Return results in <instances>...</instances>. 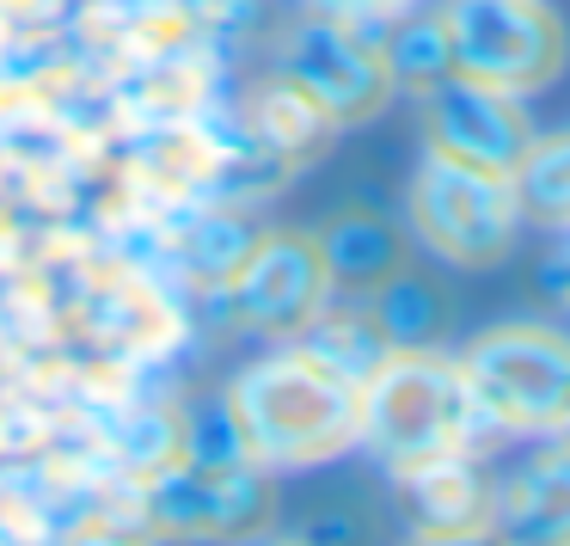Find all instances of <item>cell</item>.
Instances as JSON below:
<instances>
[{
    "instance_id": "cell-17",
    "label": "cell",
    "mask_w": 570,
    "mask_h": 546,
    "mask_svg": "<svg viewBox=\"0 0 570 546\" xmlns=\"http://www.w3.org/2000/svg\"><path fill=\"white\" fill-rule=\"evenodd\" d=\"M252 246H258V240H252L246 227H234V222H209L197 240H190V264H197V271L209 276V283H234Z\"/></svg>"
},
{
    "instance_id": "cell-1",
    "label": "cell",
    "mask_w": 570,
    "mask_h": 546,
    "mask_svg": "<svg viewBox=\"0 0 570 546\" xmlns=\"http://www.w3.org/2000/svg\"><path fill=\"white\" fill-rule=\"evenodd\" d=\"M227 423L252 467H313L362 436V381L313 350H276L227 387Z\"/></svg>"
},
{
    "instance_id": "cell-10",
    "label": "cell",
    "mask_w": 570,
    "mask_h": 546,
    "mask_svg": "<svg viewBox=\"0 0 570 546\" xmlns=\"http://www.w3.org/2000/svg\"><path fill=\"white\" fill-rule=\"evenodd\" d=\"M399 497H405L417 534H491V516H497V485H484V472L466 455L405 467L399 472Z\"/></svg>"
},
{
    "instance_id": "cell-7",
    "label": "cell",
    "mask_w": 570,
    "mask_h": 546,
    "mask_svg": "<svg viewBox=\"0 0 570 546\" xmlns=\"http://www.w3.org/2000/svg\"><path fill=\"white\" fill-rule=\"evenodd\" d=\"M283 87H295L307 105H320L332 124H362L393 99L399 75L386 62V43L362 38L344 19H313L288 43Z\"/></svg>"
},
{
    "instance_id": "cell-14",
    "label": "cell",
    "mask_w": 570,
    "mask_h": 546,
    "mask_svg": "<svg viewBox=\"0 0 570 546\" xmlns=\"http://www.w3.org/2000/svg\"><path fill=\"white\" fill-rule=\"evenodd\" d=\"M368 320L381 325V338H386L393 350H423V344H430V338L448 325V308H442V295H435L423 276L393 271L381 289H374Z\"/></svg>"
},
{
    "instance_id": "cell-20",
    "label": "cell",
    "mask_w": 570,
    "mask_h": 546,
    "mask_svg": "<svg viewBox=\"0 0 570 546\" xmlns=\"http://www.w3.org/2000/svg\"><path fill=\"white\" fill-rule=\"evenodd\" d=\"M564 234H570V227H564ZM552 276H558V295L570 301V240H564V252H558V271Z\"/></svg>"
},
{
    "instance_id": "cell-3",
    "label": "cell",
    "mask_w": 570,
    "mask_h": 546,
    "mask_svg": "<svg viewBox=\"0 0 570 546\" xmlns=\"http://www.w3.org/2000/svg\"><path fill=\"white\" fill-rule=\"evenodd\" d=\"M460 381L479 423L528 436L558 430L570 411V338H558L552 325H491L460 357Z\"/></svg>"
},
{
    "instance_id": "cell-15",
    "label": "cell",
    "mask_w": 570,
    "mask_h": 546,
    "mask_svg": "<svg viewBox=\"0 0 570 546\" xmlns=\"http://www.w3.org/2000/svg\"><path fill=\"white\" fill-rule=\"evenodd\" d=\"M509 185H515L521 215H533L546 227H570V136H552V142L533 136V148L521 154Z\"/></svg>"
},
{
    "instance_id": "cell-9",
    "label": "cell",
    "mask_w": 570,
    "mask_h": 546,
    "mask_svg": "<svg viewBox=\"0 0 570 546\" xmlns=\"http://www.w3.org/2000/svg\"><path fill=\"white\" fill-rule=\"evenodd\" d=\"M239 320L271 338H301V325L332 301V276L313 246V234H264L246 252L239 276L227 283Z\"/></svg>"
},
{
    "instance_id": "cell-21",
    "label": "cell",
    "mask_w": 570,
    "mask_h": 546,
    "mask_svg": "<svg viewBox=\"0 0 570 546\" xmlns=\"http://www.w3.org/2000/svg\"><path fill=\"white\" fill-rule=\"evenodd\" d=\"M252 546H307V540H288V534H252Z\"/></svg>"
},
{
    "instance_id": "cell-8",
    "label": "cell",
    "mask_w": 570,
    "mask_h": 546,
    "mask_svg": "<svg viewBox=\"0 0 570 546\" xmlns=\"http://www.w3.org/2000/svg\"><path fill=\"white\" fill-rule=\"evenodd\" d=\"M423 129H430V154L479 173L509 178L521 166V154L533 148V124L509 92H491L479 80L442 75L423 87Z\"/></svg>"
},
{
    "instance_id": "cell-13",
    "label": "cell",
    "mask_w": 570,
    "mask_h": 546,
    "mask_svg": "<svg viewBox=\"0 0 570 546\" xmlns=\"http://www.w3.org/2000/svg\"><path fill=\"white\" fill-rule=\"evenodd\" d=\"M301 350H313V357L332 362L337 374H350V381H368L393 344L381 338V325H374L368 313H356V308H337V313L320 308L307 325H301Z\"/></svg>"
},
{
    "instance_id": "cell-11",
    "label": "cell",
    "mask_w": 570,
    "mask_h": 546,
    "mask_svg": "<svg viewBox=\"0 0 570 546\" xmlns=\"http://www.w3.org/2000/svg\"><path fill=\"white\" fill-rule=\"evenodd\" d=\"M491 540L497 546H570V448L528 460L497 491Z\"/></svg>"
},
{
    "instance_id": "cell-5",
    "label": "cell",
    "mask_w": 570,
    "mask_h": 546,
    "mask_svg": "<svg viewBox=\"0 0 570 546\" xmlns=\"http://www.w3.org/2000/svg\"><path fill=\"white\" fill-rule=\"evenodd\" d=\"M521 222L515 185L479 166L442 160V154H423L417 178H411V234L448 264H466L484 271L509 252Z\"/></svg>"
},
{
    "instance_id": "cell-2",
    "label": "cell",
    "mask_w": 570,
    "mask_h": 546,
    "mask_svg": "<svg viewBox=\"0 0 570 546\" xmlns=\"http://www.w3.org/2000/svg\"><path fill=\"white\" fill-rule=\"evenodd\" d=\"M479 430L472 393L460 381V362L442 350H386L381 369L362 381V436L393 472L423 467L442 455H466V436Z\"/></svg>"
},
{
    "instance_id": "cell-19",
    "label": "cell",
    "mask_w": 570,
    "mask_h": 546,
    "mask_svg": "<svg viewBox=\"0 0 570 546\" xmlns=\"http://www.w3.org/2000/svg\"><path fill=\"white\" fill-rule=\"evenodd\" d=\"M411 546H497L491 534H417Z\"/></svg>"
},
{
    "instance_id": "cell-18",
    "label": "cell",
    "mask_w": 570,
    "mask_h": 546,
    "mask_svg": "<svg viewBox=\"0 0 570 546\" xmlns=\"http://www.w3.org/2000/svg\"><path fill=\"white\" fill-rule=\"evenodd\" d=\"M68 546H148V540H136V534H117V528H87V534H75Z\"/></svg>"
},
{
    "instance_id": "cell-4",
    "label": "cell",
    "mask_w": 570,
    "mask_h": 546,
    "mask_svg": "<svg viewBox=\"0 0 570 546\" xmlns=\"http://www.w3.org/2000/svg\"><path fill=\"white\" fill-rule=\"evenodd\" d=\"M435 26H442L448 75L479 80L509 99L546 87L564 68V26L540 0H448Z\"/></svg>"
},
{
    "instance_id": "cell-6",
    "label": "cell",
    "mask_w": 570,
    "mask_h": 546,
    "mask_svg": "<svg viewBox=\"0 0 570 546\" xmlns=\"http://www.w3.org/2000/svg\"><path fill=\"white\" fill-rule=\"evenodd\" d=\"M141 509L160 534L185 540H252L271 521V485L252 460H166L141 491Z\"/></svg>"
},
{
    "instance_id": "cell-12",
    "label": "cell",
    "mask_w": 570,
    "mask_h": 546,
    "mask_svg": "<svg viewBox=\"0 0 570 546\" xmlns=\"http://www.w3.org/2000/svg\"><path fill=\"white\" fill-rule=\"evenodd\" d=\"M313 246L325 259L332 289H381L393 271H405V240L381 215H337L332 227L313 234Z\"/></svg>"
},
{
    "instance_id": "cell-16",
    "label": "cell",
    "mask_w": 570,
    "mask_h": 546,
    "mask_svg": "<svg viewBox=\"0 0 570 546\" xmlns=\"http://www.w3.org/2000/svg\"><path fill=\"white\" fill-rule=\"evenodd\" d=\"M386 62H393V75L417 80V87H430V80L448 75V50H442V26H405L393 43H386Z\"/></svg>"
},
{
    "instance_id": "cell-22",
    "label": "cell",
    "mask_w": 570,
    "mask_h": 546,
    "mask_svg": "<svg viewBox=\"0 0 570 546\" xmlns=\"http://www.w3.org/2000/svg\"><path fill=\"white\" fill-rule=\"evenodd\" d=\"M552 436H558V448H570V411L558 418V430H552Z\"/></svg>"
}]
</instances>
